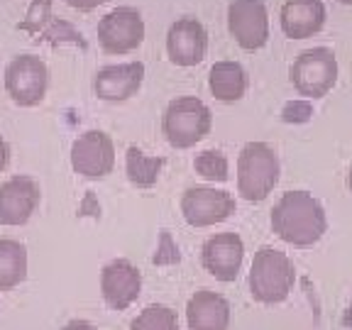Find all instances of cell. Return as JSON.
Wrapping results in <instances>:
<instances>
[{
	"label": "cell",
	"instance_id": "21",
	"mask_svg": "<svg viewBox=\"0 0 352 330\" xmlns=\"http://www.w3.org/2000/svg\"><path fill=\"white\" fill-rule=\"evenodd\" d=\"M130 330H179L176 311L164 303H152L130 323Z\"/></svg>",
	"mask_w": 352,
	"mask_h": 330
},
{
	"label": "cell",
	"instance_id": "2",
	"mask_svg": "<svg viewBox=\"0 0 352 330\" xmlns=\"http://www.w3.org/2000/svg\"><path fill=\"white\" fill-rule=\"evenodd\" d=\"M296 281V272H294L292 259L286 257V252L276 248L264 245L254 252L252 267H250V294L257 303L264 306H276V303L286 301Z\"/></svg>",
	"mask_w": 352,
	"mask_h": 330
},
{
	"label": "cell",
	"instance_id": "10",
	"mask_svg": "<svg viewBox=\"0 0 352 330\" xmlns=\"http://www.w3.org/2000/svg\"><path fill=\"white\" fill-rule=\"evenodd\" d=\"M182 213L191 228H210L235 213V198L213 186H191L182 196Z\"/></svg>",
	"mask_w": 352,
	"mask_h": 330
},
{
	"label": "cell",
	"instance_id": "18",
	"mask_svg": "<svg viewBox=\"0 0 352 330\" xmlns=\"http://www.w3.org/2000/svg\"><path fill=\"white\" fill-rule=\"evenodd\" d=\"M208 86L213 98L235 103L248 91V74L237 61H215L208 72Z\"/></svg>",
	"mask_w": 352,
	"mask_h": 330
},
{
	"label": "cell",
	"instance_id": "23",
	"mask_svg": "<svg viewBox=\"0 0 352 330\" xmlns=\"http://www.w3.org/2000/svg\"><path fill=\"white\" fill-rule=\"evenodd\" d=\"M193 169H196L198 176H204L208 182H228L230 176V169H228V157L220 149H206V152L196 154L193 160Z\"/></svg>",
	"mask_w": 352,
	"mask_h": 330
},
{
	"label": "cell",
	"instance_id": "26",
	"mask_svg": "<svg viewBox=\"0 0 352 330\" xmlns=\"http://www.w3.org/2000/svg\"><path fill=\"white\" fill-rule=\"evenodd\" d=\"M64 3L74 10H96L98 6H105L108 0H64Z\"/></svg>",
	"mask_w": 352,
	"mask_h": 330
},
{
	"label": "cell",
	"instance_id": "13",
	"mask_svg": "<svg viewBox=\"0 0 352 330\" xmlns=\"http://www.w3.org/2000/svg\"><path fill=\"white\" fill-rule=\"evenodd\" d=\"M208 52V32L196 17H179L166 32V56L176 66H198Z\"/></svg>",
	"mask_w": 352,
	"mask_h": 330
},
{
	"label": "cell",
	"instance_id": "20",
	"mask_svg": "<svg viewBox=\"0 0 352 330\" xmlns=\"http://www.w3.org/2000/svg\"><path fill=\"white\" fill-rule=\"evenodd\" d=\"M162 166H164V157H149L138 147H130L125 154L127 179L140 188H149L160 182Z\"/></svg>",
	"mask_w": 352,
	"mask_h": 330
},
{
	"label": "cell",
	"instance_id": "19",
	"mask_svg": "<svg viewBox=\"0 0 352 330\" xmlns=\"http://www.w3.org/2000/svg\"><path fill=\"white\" fill-rule=\"evenodd\" d=\"M28 279V248L17 240H0V289L10 292Z\"/></svg>",
	"mask_w": 352,
	"mask_h": 330
},
{
	"label": "cell",
	"instance_id": "1",
	"mask_svg": "<svg viewBox=\"0 0 352 330\" xmlns=\"http://www.w3.org/2000/svg\"><path fill=\"white\" fill-rule=\"evenodd\" d=\"M272 230L294 248H314L328 230V218L318 198L308 191H286L272 208Z\"/></svg>",
	"mask_w": 352,
	"mask_h": 330
},
{
	"label": "cell",
	"instance_id": "24",
	"mask_svg": "<svg viewBox=\"0 0 352 330\" xmlns=\"http://www.w3.org/2000/svg\"><path fill=\"white\" fill-rule=\"evenodd\" d=\"M52 20H54L52 17V0H32L28 12H25V20L17 22V30L32 34V37H39Z\"/></svg>",
	"mask_w": 352,
	"mask_h": 330
},
{
	"label": "cell",
	"instance_id": "9",
	"mask_svg": "<svg viewBox=\"0 0 352 330\" xmlns=\"http://www.w3.org/2000/svg\"><path fill=\"white\" fill-rule=\"evenodd\" d=\"M116 166V144L103 130H88L72 144V169L83 179H103Z\"/></svg>",
	"mask_w": 352,
	"mask_h": 330
},
{
	"label": "cell",
	"instance_id": "30",
	"mask_svg": "<svg viewBox=\"0 0 352 330\" xmlns=\"http://www.w3.org/2000/svg\"><path fill=\"white\" fill-rule=\"evenodd\" d=\"M347 188H350V193H352V166H350V174H347Z\"/></svg>",
	"mask_w": 352,
	"mask_h": 330
},
{
	"label": "cell",
	"instance_id": "29",
	"mask_svg": "<svg viewBox=\"0 0 352 330\" xmlns=\"http://www.w3.org/2000/svg\"><path fill=\"white\" fill-rule=\"evenodd\" d=\"M342 325H345V330H352V301H350V306H347L345 316H342Z\"/></svg>",
	"mask_w": 352,
	"mask_h": 330
},
{
	"label": "cell",
	"instance_id": "28",
	"mask_svg": "<svg viewBox=\"0 0 352 330\" xmlns=\"http://www.w3.org/2000/svg\"><path fill=\"white\" fill-rule=\"evenodd\" d=\"M8 162H10V147L3 138H0V171H6Z\"/></svg>",
	"mask_w": 352,
	"mask_h": 330
},
{
	"label": "cell",
	"instance_id": "17",
	"mask_svg": "<svg viewBox=\"0 0 352 330\" xmlns=\"http://www.w3.org/2000/svg\"><path fill=\"white\" fill-rule=\"evenodd\" d=\"M188 330H228L230 328V303L215 292L201 289L188 298Z\"/></svg>",
	"mask_w": 352,
	"mask_h": 330
},
{
	"label": "cell",
	"instance_id": "6",
	"mask_svg": "<svg viewBox=\"0 0 352 330\" xmlns=\"http://www.w3.org/2000/svg\"><path fill=\"white\" fill-rule=\"evenodd\" d=\"M6 94L20 108H34L44 100L50 88V69L39 56L34 54H17L6 66Z\"/></svg>",
	"mask_w": 352,
	"mask_h": 330
},
{
	"label": "cell",
	"instance_id": "27",
	"mask_svg": "<svg viewBox=\"0 0 352 330\" xmlns=\"http://www.w3.org/2000/svg\"><path fill=\"white\" fill-rule=\"evenodd\" d=\"M61 330H98L94 323H88V320H69Z\"/></svg>",
	"mask_w": 352,
	"mask_h": 330
},
{
	"label": "cell",
	"instance_id": "31",
	"mask_svg": "<svg viewBox=\"0 0 352 330\" xmlns=\"http://www.w3.org/2000/svg\"><path fill=\"white\" fill-rule=\"evenodd\" d=\"M338 3H342V6H352V0H338Z\"/></svg>",
	"mask_w": 352,
	"mask_h": 330
},
{
	"label": "cell",
	"instance_id": "25",
	"mask_svg": "<svg viewBox=\"0 0 352 330\" xmlns=\"http://www.w3.org/2000/svg\"><path fill=\"white\" fill-rule=\"evenodd\" d=\"M314 116V105L311 100H289L281 110V118L284 122H294V125H301V122H308Z\"/></svg>",
	"mask_w": 352,
	"mask_h": 330
},
{
	"label": "cell",
	"instance_id": "8",
	"mask_svg": "<svg viewBox=\"0 0 352 330\" xmlns=\"http://www.w3.org/2000/svg\"><path fill=\"white\" fill-rule=\"evenodd\" d=\"M228 30L245 52L262 50L270 39V15L264 0H230Z\"/></svg>",
	"mask_w": 352,
	"mask_h": 330
},
{
	"label": "cell",
	"instance_id": "3",
	"mask_svg": "<svg viewBox=\"0 0 352 330\" xmlns=\"http://www.w3.org/2000/svg\"><path fill=\"white\" fill-rule=\"evenodd\" d=\"M210 127H213V113L196 96L174 98L162 116V132L166 142L176 149L196 147L201 140L208 138Z\"/></svg>",
	"mask_w": 352,
	"mask_h": 330
},
{
	"label": "cell",
	"instance_id": "11",
	"mask_svg": "<svg viewBox=\"0 0 352 330\" xmlns=\"http://www.w3.org/2000/svg\"><path fill=\"white\" fill-rule=\"evenodd\" d=\"M42 201L39 184L32 176H10L0 184V226H25Z\"/></svg>",
	"mask_w": 352,
	"mask_h": 330
},
{
	"label": "cell",
	"instance_id": "5",
	"mask_svg": "<svg viewBox=\"0 0 352 330\" xmlns=\"http://www.w3.org/2000/svg\"><path fill=\"white\" fill-rule=\"evenodd\" d=\"M294 88L306 98H323L338 83V59L328 47H314L296 56L289 69Z\"/></svg>",
	"mask_w": 352,
	"mask_h": 330
},
{
	"label": "cell",
	"instance_id": "7",
	"mask_svg": "<svg viewBox=\"0 0 352 330\" xmlns=\"http://www.w3.org/2000/svg\"><path fill=\"white\" fill-rule=\"evenodd\" d=\"M144 42L142 12L135 8H116L98 22V44L105 54H130Z\"/></svg>",
	"mask_w": 352,
	"mask_h": 330
},
{
	"label": "cell",
	"instance_id": "22",
	"mask_svg": "<svg viewBox=\"0 0 352 330\" xmlns=\"http://www.w3.org/2000/svg\"><path fill=\"white\" fill-rule=\"evenodd\" d=\"M34 42H44L52 44V47H59V44H76L81 50H86L88 42L83 39V34L74 28L69 20H61V17H54V20L44 28V32L39 37H34Z\"/></svg>",
	"mask_w": 352,
	"mask_h": 330
},
{
	"label": "cell",
	"instance_id": "14",
	"mask_svg": "<svg viewBox=\"0 0 352 330\" xmlns=\"http://www.w3.org/2000/svg\"><path fill=\"white\" fill-rule=\"evenodd\" d=\"M245 259V242L237 232H218L201 250L204 270L218 281H235Z\"/></svg>",
	"mask_w": 352,
	"mask_h": 330
},
{
	"label": "cell",
	"instance_id": "4",
	"mask_svg": "<svg viewBox=\"0 0 352 330\" xmlns=\"http://www.w3.org/2000/svg\"><path fill=\"white\" fill-rule=\"evenodd\" d=\"M279 184V157L267 142H250L237 157V193L259 204Z\"/></svg>",
	"mask_w": 352,
	"mask_h": 330
},
{
	"label": "cell",
	"instance_id": "15",
	"mask_svg": "<svg viewBox=\"0 0 352 330\" xmlns=\"http://www.w3.org/2000/svg\"><path fill=\"white\" fill-rule=\"evenodd\" d=\"M144 83L142 61H127V64H110L98 69L94 78L96 98L105 103H122V100L138 96Z\"/></svg>",
	"mask_w": 352,
	"mask_h": 330
},
{
	"label": "cell",
	"instance_id": "16",
	"mask_svg": "<svg viewBox=\"0 0 352 330\" xmlns=\"http://www.w3.org/2000/svg\"><path fill=\"white\" fill-rule=\"evenodd\" d=\"M281 32L289 39H306L325 25L323 0H284L279 10Z\"/></svg>",
	"mask_w": 352,
	"mask_h": 330
},
{
	"label": "cell",
	"instance_id": "12",
	"mask_svg": "<svg viewBox=\"0 0 352 330\" xmlns=\"http://www.w3.org/2000/svg\"><path fill=\"white\" fill-rule=\"evenodd\" d=\"M142 274L130 259H113L100 272V296L113 311H125L140 298Z\"/></svg>",
	"mask_w": 352,
	"mask_h": 330
}]
</instances>
